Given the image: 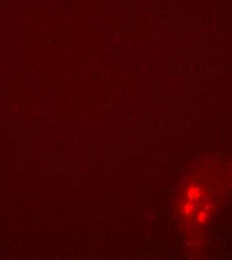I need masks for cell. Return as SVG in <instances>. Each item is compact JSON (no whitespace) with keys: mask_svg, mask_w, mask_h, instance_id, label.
<instances>
[{"mask_svg":"<svg viewBox=\"0 0 232 260\" xmlns=\"http://www.w3.org/2000/svg\"><path fill=\"white\" fill-rule=\"evenodd\" d=\"M198 169L186 176L177 198L176 217L186 233H202L220 202V176L216 168Z\"/></svg>","mask_w":232,"mask_h":260,"instance_id":"6da1fadb","label":"cell"}]
</instances>
